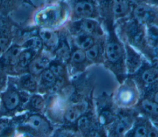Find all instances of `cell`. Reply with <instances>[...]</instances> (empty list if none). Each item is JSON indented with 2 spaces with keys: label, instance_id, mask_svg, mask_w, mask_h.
<instances>
[{
  "label": "cell",
  "instance_id": "cell-12",
  "mask_svg": "<svg viewBox=\"0 0 158 137\" xmlns=\"http://www.w3.org/2000/svg\"><path fill=\"white\" fill-rule=\"evenodd\" d=\"M27 124L41 133H47L49 130V126L47 122L38 115H31L27 120Z\"/></svg>",
  "mask_w": 158,
  "mask_h": 137
},
{
  "label": "cell",
  "instance_id": "cell-34",
  "mask_svg": "<svg viewBox=\"0 0 158 137\" xmlns=\"http://www.w3.org/2000/svg\"><path fill=\"white\" fill-rule=\"evenodd\" d=\"M152 123H153V124L157 128V129H158V120H156V121H154V122H152Z\"/></svg>",
  "mask_w": 158,
  "mask_h": 137
},
{
  "label": "cell",
  "instance_id": "cell-20",
  "mask_svg": "<svg viewBox=\"0 0 158 137\" xmlns=\"http://www.w3.org/2000/svg\"><path fill=\"white\" fill-rule=\"evenodd\" d=\"M56 54L57 56L63 60H67L70 57V49L65 43H62V44L57 47Z\"/></svg>",
  "mask_w": 158,
  "mask_h": 137
},
{
  "label": "cell",
  "instance_id": "cell-26",
  "mask_svg": "<svg viewBox=\"0 0 158 137\" xmlns=\"http://www.w3.org/2000/svg\"><path fill=\"white\" fill-rule=\"evenodd\" d=\"M86 59V52L82 49L75 50L72 54V60L77 64H81L85 61Z\"/></svg>",
  "mask_w": 158,
  "mask_h": 137
},
{
  "label": "cell",
  "instance_id": "cell-11",
  "mask_svg": "<svg viewBox=\"0 0 158 137\" xmlns=\"http://www.w3.org/2000/svg\"><path fill=\"white\" fill-rule=\"evenodd\" d=\"M40 36L42 41L48 47L54 48L58 46L59 38L55 31L48 29H43L40 30Z\"/></svg>",
  "mask_w": 158,
  "mask_h": 137
},
{
  "label": "cell",
  "instance_id": "cell-31",
  "mask_svg": "<svg viewBox=\"0 0 158 137\" xmlns=\"http://www.w3.org/2000/svg\"><path fill=\"white\" fill-rule=\"evenodd\" d=\"M148 137H158V129L153 123L149 130Z\"/></svg>",
  "mask_w": 158,
  "mask_h": 137
},
{
  "label": "cell",
  "instance_id": "cell-32",
  "mask_svg": "<svg viewBox=\"0 0 158 137\" xmlns=\"http://www.w3.org/2000/svg\"><path fill=\"white\" fill-rule=\"evenodd\" d=\"M131 6L147 2V0H128Z\"/></svg>",
  "mask_w": 158,
  "mask_h": 137
},
{
  "label": "cell",
  "instance_id": "cell-3",
  "mask_svg": "<svg viewBox=\"0 0 158 137\" xmlns=\"http://www.w3.org/2000/svg\"><path fill=\"white\" fill-rule=\"evenodd\" d=\"M141 98L138 85L130 77L119 84L114 95L113 99L119 109H134Z\"/></svg>",
  "mask_w": 158,
  "mask_h": 137
},
{
  "label": "cell",
  "instance_id": "cell-7",
  "mask_svg": "<svg viewBox=\"0 0 158 137\" xmlns=\"http://www.w3.org/2000/svg\"><path fill=\"white\" fill-rule=\"evenodd\" d=\"M125 49V66L128 76L135 74L143 65L145 57L130 44L123 43Z\"/></svg>",
  "mask_w": 158,
  "mask_h": 137
},
{
  "label": "cell",
  "instance_id": "cell-6",
  "mask_svg": "<svg viewBox=\"0 0 158 137\" xmlns=\"http://www.w3.org/2000/svg\"><path fill=\"white\" fill-rule=\"evenodd\" d=\"M131 15L145 26L150 25L158 26V10L146 2L132 7Z\"/></svg>",
  "mask_w": 158,
  "mask_h": 137
},
{
  "label": "cell",
  "instance_id": "cell-4",
  "mask_svg": "<svg viewBox=\"0 0 158 137\" xmlns=\"http://www.w3.org/2000/svg\"><path fill=\"white\" fill-rule=\"evenodd\" d=\"M139 113L135 109H119L118 115L114 123L109 127L110 136H125L132 128Z\"/></svg>",
  "mask_w": 158,
  "mask_h": 137
},
{
  "label": "cell",
  "instance_id": "cell-22",
  "mask_svg": "<svg viewBox=\"0 0 158 137\" xmlns=\"http://www.w3.org/2000/svg\"><path fill=\"white\" fill-rule=\"evenodd\" d=\"M22 86L30 91H34L36 88V83L33 77L30 75H27L22 77L21 80Z\"/></svg>",
  "mask_w": 158,
  "mask_h": 137
},
{
  "label": "cell",
  "instance_id": "cell-16",
  "mask_svg": "<svg viewBox=\"0 0 158 137\" xmlns=\"http://www.w3.org/2000/svg\"><path fill=\"white\" fill-rule=\"evenodd\" d=\"M22 49L19 46H14L9 49L4 56V60L7 64L10 65H15L19 63V56L22 52Z\"/></svg>",
  "mask_w": 158,
  "mask_h": 137
},
{
  "label": "cell",
  "instance_id": "cell-29",
  "mask_svg": "<svg viewBox=\"0 0 158 137\" xmlns=\"http://www.w3.org/2000/svg\"><path fill=\"white\" fill-rule=\"evenodd\" d=\"M49 69L52 72V73L55 75L56 77H62V75L64 73L63 67L59 64H52L50 66Z\"/></svg>",
  "mask_w": 158,
  "mask_h": 137
},
{
  "label": "cell",
  "instance_id": "cell-21",
  "mask_svg": "<svg viewBox=\"0 0 158 137\" xmlns=\"http://www.w3.org/2000/svg\"><path fill=\"white\" fill-rule=\"evenodd\" d=\"M80 26L81 30L87 34L93 33L96 28V22L89 19H85L81 21Z\"/></svg>",
  "mask_w": 158,
  "mask_h": 137
},
{
  "label": "cell",
  "instance_id": "cell-24",
  "mask_svg": "<svg viewBox=\"0 0 158 137\" xmlns=\"http://www.w3.org/2000/svg\"><path fill=\"white\" fill-rule=\"evenodd\" d=\"M32 54L30 50L22 51L19 56V63L22 67H26L31 62Z\"/></svg>",
  "mask_w": 158,
  "mask_h": 137
},
{
  "label": "cell",
  "instance_id": "cell-8",
  "mask_svg": "<svg viewBox=\"0 0 158 137\" xmlns=\"http://www.w3.org/2000/svg\"><path fill=\"white\" fill-rule=\"evenodd\" d=\"M152 124V121L148 117L139 114L132 128L127 133L125 136L148 137V131Z\"/></svg>",
  "mask_w": 158,
  "mask_h": 137
},
{
  "label": "cell",
  "instance_id": "cell-17",
  "mask_svg": "<svg viewBox=\"0 0 158 137\" xmlns=\"http://www.w3.org/2000/svg\"><path fill=\"white\" fill-rule=\"evenodd\" d=\"M25 46L28 50L37 52L42 48V41L40 38L36 36H33L29 38L25 43Z\"/></svg>",
  "mask_w": 158,
  "mask_h": 137
},
{
  "label": "cell",
  "instance_id": "cell-27",
  "mask_svg": "<svg viewBox=\"0 0 158 137\" xmlns=\"http://www.w3.org/2000/svg\"><path fill=\"white\" fill-rule=\"evenodd\" d=\"M78 128L82 131H86L89 129L90 126V120L86 116L80 117L77 121Z\"/></svg>",
  "mask_w": 158,
  "mask_h": 137
},
{
  "label": "cell",
  "instance_id": "cell-25",
  "mask_svg": "<svg viewBox=\"0 0 158 137\" xmlns=\"http://www.w3.org/2000/svg\"><path fill=\"white\" fill-rule=\"evenodd\" d=\"M100 54V47L98 44L93 45L90 48L86 50V57L90 60H96Z\"/></svg>",
  "mask_w": 158,
  "mask_h": 137
},
{
  "label": "cell",
  "instance_id": "cell-19",
  "mask_svg": "<svg viewBox=\"0 0 158 137\" xmlns=\"http://www.w3.org/2000/svg\"><path fill=\"white\" fill-rule=\"evenodd\" d=\"M81 115V111L77 107H72L67 109L65 114V118L70 122H73L78 120Z\"/></svg>",
  "mask_w": 158,
  "mask_h": 137
},
{
  "label": "cell",
  "instance_id": "cell-30",
  "mask_svg": "<svg viewBox=\"0 0 158 137\" xmlns=\"http://www.w3.org/2000/svg\"><path fill=\"white\" fill-rule=\"evenodd\" d=\"M9 44V39L5 37L0 38V54L4 52Z\"/></svg>",
  "mask_w": 158,
  "mask_h": 137
},
{
  "label": "cell",
  "instance_id": "cell-10",
  "mask_svg": "<svg viewBox=\"0 0 158 137\" xmlns=\"http://www.w3.org/2000/svg\"><path fill=\"white\" fill-rule=\"evenodd\" d=\"M132 6L128 0H112L111 10L117 20L126 18L131 15Z\"/></svg>",
  "mask_w": 158,
  "mask_h": 137
},
{
  "label": "cell",
  "instance_id": "cell-2",
  "mask_svg": "<svg viewBox=\"0 0 158 137\" xmlns=\"http://www.w3.org/2000/svg\"><path fill=\"white\" fill-rule=\"evenodd\" d=\"M106 62L119 84L127 78L125 66V49L123 42L114 30L104 49Z\"/></svg>",
  "mask_w": 158,
  "mask_h": 137
},
{
  "label": "cell",
  "instance_id": "cell-9",
  "mask_svg": "<svg viewBox=\"0 0 158 137\" xmlns=\"http://www.w3.org/2000/svg\"><path fill=\"white\" fill-rule=\"evenodd\" d=\"M134 109L140 114L148 117L152 122L158 120V104L146 97L141 96Z\"/></svg>",
  "mask_w": 158,
  "mask_h": 137
},
{
  "label": "cell",
  "instance_id": "cell-14",
  "mask_svg": "<svg viewBox=\"0 0 158 137\" xmlns=\"http://www.w3.org/2000/svg\"><path fill=\"white\" fill-rule=\"evenodd\" d=\"M48 60L45 58H37L32 60L29 64V70L32 74L41 73L48 65Z\"/></svg>",
  "mask_w": 158,
  "mask_h": 137
},
{
  "label": "cell",
  "instance_id": "cell-23",
  "mask_svg": "<svg viewBox=\"0 0 158 137\" xmlns=\"http://www.w3.org/2000/svg\"><path fill=\"white\" fill-rule=\"evenodd\" d=\"M94 39L89 35H83L79 38V46L83 50H87L94 44Z\"/></svg>",
  "mask_w": 158,
  "mask_h": 137
},
{
  "label": "cell",
  "instance_id": "cell-5",
  "mask_svg": "<svg viewBox=\"0 0 158 137\" xmlns=\"http://www.w3.org/2000/svg\"><path fill=\"white\" fill-rule=\"evenodd\" d=\"M128 77L134 80L141 93L144 89L158 82V70L145 59L140 68L135 74Z\"/></svg>",
  "mask_w": 158,
  "mask_h": 137
},
{
  "label": "cell",
  "instance_id": "cell-28",
  "mask_svg": "<svg viewBox=\"0 0 158 137\" xmlns=\"http://www.w3.org/2000/svg\"><path fill=\"white\" fill-rule=\"evenodd\" d=\"M31 106L36 109H41L44 104L43 99L40 96H34L31 99Z\"/></svg>",
  "mask_w": 158,
  "mask_h": 137
},
{
  "label": "cell",
  "instance_id": "cell-33",
  "mask_svg": "<svg viewBox=\"0 0 158 137\" xmlns=\"http://www.w3.org/2000/svg\"><path fill=\"white\" fill-rule=\"evenodd\" d=\"M147 2L151 6H158V0H147Z\"/></svg>",
  "mask_w": 158,
  "mask_h": 137
},
{
  "label": "cell",
  "instance_id": "cell-15",
  "mask_svg": "<svg viewBox=\"0 0 158 137\" xmlns=\"http://www.w3.org/2000/svg\"><path fill=\"white\" fill-rule=\"evenodd\" d=\"M19 95L14 91H9L4 97V105L9 110H13L15 109L19 104Z\"/></svg>",
  "mask_w": 158,
  "mask_h": 137
},
{
  "label": "cell",
  "instance_id": "cell-13",
  "mask_svg": "<svg viewBox=\"0 0 158 137\" xmlns=\"http://www.w3.org/2000/svg\"><path fill=\"white\" fill-rule=\"evenodd\" d=\"M94 6L93 4L87 1L78 2L75 6V12L79 16L88 17L93 15L94 13Z\"/></svg>",
  "mask_w": 158,
  "mask_h": 137
},
{
  "label": "cell",
  "instance_id": "cell-1",
  "mask_svg": "<svg viewBox=\"0 0 158 137\" xmlns=\"http://www.w3.org/2000/svg\"><path fill=\"white\" fill-rule=\"evenodd\" d=\"M118 28L120 37L123 43H127L139 51L145 58L152 55L146 38V26L140 23L132 16L122 19Z\"/></svg>",
  "mask_w": 158,
  "mask_h": 137
},
{
  "label": "cell",
  "instance_id": "cell-18",
  "mask_svg": "<svg viewBox=\"0 0 158 137\" xmlns=\"http://www.w3.org/2000/svg\"><path fill=\"white\" fill-rule=\"evenodd\" d=\"M41 79L48 86H54L56 82V77L50 69H45L41 73Z\"/></svg>",
  "mask_w": 158,
  "mask_h": 137
}]
</instances>
